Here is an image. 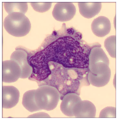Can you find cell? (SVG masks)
<instances>
[{
	"mask_svg": "<svg viewBox=\"0 0 121 120\" xmlns=\"http://www.w3.org/2000/svg\"><path fill=\"white\" fill-rule=\"evenodd\" d=\"M91 27L92 31L95 35L102 37L109 33L111 29V24L107 18L100 16L93 20Z\"/></svg>",
	"mask_w": 121,
	"mask_h": 120,
	"instance_id": "cell-11",
	"label": "cell"
},
{
	"mask_svg": "<svg viewBox=\"0 0 121 120\" xmlns=\"http://www.w3.org/2000/svg\"><path fill=\"white\" fill-rule=\"evenodd\" d=\"M19 96V91L15 87L3 86V108L9 109L14 107L18 103Z\"/></svg>",
	"mask_w": 121,
	"mask_h": 120,
	"instance_id": "cell-9",
	"label": "cell"
},
{
	"mask_svg": "<svg viewBox=\"0 0 121 120\" xmlns=\"http://www.w3.org/2000/svg\"><path fill=\"white\" fill-rule=\"evenodd\" d=\"M4 28L9 34L16 37H22L27 35L31 28L28 18L23 13L13 12L9 13L5 18Z\"/></svg>",
	"mask_w": 121,
	"mask_h": 120,
	"instance_id": "cell-4",
	"label": "cell"
},
{
	"mask_svg": "<svg viewBox=\"0 0 121 120\" xmlns=\"http://www.w3.org/2000/svg\"><path fill=\"white\" fill-rule=\"evenodd\" d=\"M82 38L81 33L63 23L60 30L54 31L49 37L48 44L38 52L36 59L56 62L67 68H87L93 44L90 45Z\"/></svg>",
	"mask_w": 121,
	"mask_h": 120,
	"instance_id": "cell-1",
	"label": "cell"
},
{
	"mask_svg": "<svg viewBox=\"0 0 121 120\" xmlns=\"http://www.w3.org/2000/svg\"><path fill=\"white\" fill-rule=\"evenodd\" d=\"M109 64L102 62H89L88 79L90 84L97 87H101L109 82L111 76Z\"/></svg>",
	"mask_w": 121,
	"mask_h": 120,
	"instance_id": "cell-5",
	"label": "cell"
},
{
	"mask_svg": "<svg viewBox=\"0 0 121 120\" xmlns=\"http://www.w3.org/2000/svg\"><path fill=\"white\" fill-rule=\"evenodd\" d=\"M35 89L29 90L24 94L22 103L24 107L31 112L40 110L35 102L34 95Z\"/></svg>",
	"mask_w": 121,
	"mask_h": 120,
	"instance_id": "cell-14",
	"label": "cell"
},
{
	"mask_svg": "<svg viewBox=\"0 0 121 120\" xmlns=\"http://www.w3.org/2000/svg\"><path fill=\"white\" fill-rule=\"evenodd\" d=\"M116 37L112 36L107 38L104 42V46L109 54L112 57L116 58Z\"/></svg>",
	"mask_w": 121,
	"mask_h": 120,
	"instance_id": "cell-16",
	"label": "cell"
},
{
	"mask_svg": "<svg viewBox=\"0 0 121 120\" xmlns=\"http://www.w3.org/2000/svg\"><path fill=\"white\" fill-rule=\"evenodd\" d=\"M51 2H31V4L35 11L43 13L47 11L52 5Z\"/></svg>",
	"mask_w": 121,
	"mask_h": 120,
	"instance_id": "cell-17",
	"label": "cell"
},
{
	"mask_svg": "<svg viewBox=\"0 0 121 120\" xmlns=\"http://www.w3.org/2000/svg\"><path fill=\"white\" fill-rule=\"evenodd\" d=\"M2 81L7 83L15 82L20 77L21 71L18 64L10 60L2 62Z\"/></svg>",
	"mask_w": 121,
	"mask_h": 120,
	"instance_id": "cell-8",
	"label": "cell"
},
{
	"mask_svg": "<svg viewBox=\"0 0 121 120\" xmlns=\"http://www.w3.org/2000/svg\"><path fill=\"white\" fill-rule=\"evenodd\" d=\"M28 54L22 49H17L12 54L10 60L16 62L21 69L20 78L25 79L29 77L32 72V69L28 60Z\"/></svg>",
	"mask_w": 121,
	"mask_h": 120,
	"instance_id": "cell-7",
	"label": "cell"
},
{
	"mask_svg": "<svg viewBox=\"0 0 121 120\" xmlns=\"http://www.w3.org/2000/svg\"><path fill=\"white\" fill-rule=\"evenodd\" d=\"M96 113L95 107L92 103L88 101L81 100L76 106L73 115L78 117H94Z\"/></svg>",
	"mask_w": 121,
	"mask_h": 120,
	"instance_id": "cell-12",
	"label": "cell"
},
{
	"mask_svg": "<svg viewBox=\"0 0 121 120\" xmlns=\"http://www.w3.org/2000/svg\"><path fill=\"white\" fill-rule=\"evenodd\" d=\"M79 11L83 17L89 18L94 17L100 11L102 7L100 2L78 3Z\"/></svg>",
	"mask_w": 121,
	"mask_h": 120,
	"instance_id": "cell-13",
	"label": "cell"
},
{
	"mask_svg": "<svg viewBox=\"0 0 121 120\" xmlns=\"http://www.w3.org/2000/svg\"><path fill=\"white\" fill-rule=\"evenodd\" d=\"M76 12L74 4L71 2H59L54 6L52 12L54 18L60 22L67 21L73 18Z\"/></svg>",
	"mask_w": 121,
	"mask_h": 120,
	"instance_id": "cell-6",
	"label": "cell"
},
{
	"mask_svg": "<svg viewBox=\"0 0 121 120\" xmlns=\"http://www.w3.org/2000/svg\"><path fill=\"white\" fill-rule=\"evenodd\" d=\"M4 6L9 14L13 12H18L25 14L28 8L26 2H4Z\"/></svg>",
	"mask_w": 121,
	"mask_h": 120,
	"instance_id": "cell-15",
	"label": "cell"
},
{
	"mask_svg": "<svg viewBox=\"0 0 121 120\" xmlns=\"http://www.w3.org/2000/svg\"><path fill=\"white\" fill-rule=\"evenodd\" d=\"M79 95L74 93H70L65 95L62 100L60 110L65 115L73 117L74 109L78 103L81 100Z\"/></svg>",
	"mask_w": 121,
	"mask_h": 120,
	"instance_id": "cell-10",
	"label": "cell"
},
{
	"mask_svg": "<svg viewBox=\"0 0 121 120\" xmlns=\"http://www.w3.org/2000/svg\"><path fill=\"white\" fill-rule=\"evenodd\" d=\"M49 68L51 73L43 85L56 88L60 95V99L66 94L74 93L80 95L81 88L90 83L88 79V68H67L51 62L44 63Z\"/></svg>",
	"mask_w": 121,
	"mask_h": 120,
	"instance_id": "cell-2",
	"label": "cell"
},
{
	"mask_svg": "<svg viewBox=\"0 0 121 120\" xmlns=\"http://www.w3.org/2000/svg\"><path fill=\"white\" fill-rule=\"evenodd\" d=\"M99 117L100 118H116V108L111 107L104 108L100 111Z\"/></svg>",
	"mask_w": 121,
	"mask_h": 120,
	"instance_id": "cell-18",
	"label": "cell"
},
{
	"mask_svg": "<svg viewBox=\"0 0 121 120\" xmlns=\"http://www.w3.org/2000/svg\"><path fill=\"white\" fill-rule=\"evenodd\" d=\"M34 97L35 103L40 110L50 111L56 107L60 99V95L55 87L43 85L35 89Z\"/></svg>",
	"mask_w": 121,
	"mask_h": 120,
	"instance_id": "cell-3",
	"label": "cell"
},
{
	"mask_svg": "<svg viewBox=\"0 0 121 120\" xmlns=\"http://www.w3.org/2000/svg\"><path fill=\"white\" fill-rule=\"evenodd\" d=\"M29 117H49L50 116L44 112H39L32 115L28 116Z\"/></svg>",
	"mask_w": 121,
	"mask_h": 120,
	"instance_id": "cell-19",
	"label": "cell"
}]
</instances>
